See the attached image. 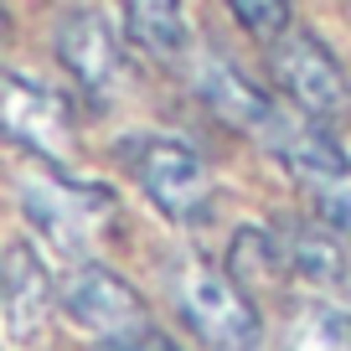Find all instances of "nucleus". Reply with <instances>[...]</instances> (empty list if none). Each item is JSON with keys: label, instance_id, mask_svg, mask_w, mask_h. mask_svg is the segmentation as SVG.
<instances>
[{"label": "nucleus", "instance_id": "1", "mask_svg": "<svg viewBox=\"0 0 351 351\" xmlns=\"http://www.w3.org/2000/svg\"><path fill=\"white\" fill-rule=\"evenodd\" d=\"M171 305L207 351H274L263 336L258 305L202 258H181L171 269Z\"/></svg>", "mask_w": 351, "mask_h": 351}, {"label": "nucleus", "instance_id": "2", "mask_svg": "<svg viewBox=\"0 0 351 351\" xmlns=\"http://www.w3.org/2000/svg\"><path fill=\"white\" fill-rule=\"evenodd\" d=\"M119 160L165 222L197 228V222L212 217V197H217L212 171L186 140H176V134H130L119 145Z\"/></svg>", "mask_w": 351, "mask_h": 351}, {"label": "nucleus", "instance_id": "3", "mask_svg": "<svg viewBox=\"0 0 351 351\" xmlns=\"http://www.w3.org/2000/svg\"><path fill=\"white\" fill-rule=\"evenodd\" d=\"M114 207H119V202H114L109 186L77 181V176H67V171L36 176V181L21 186V212L36 228V238L52 253L77 258V263H88L93 243H99L104 228L114 222Z\"/></svg>", "mask_w": 351, "mask_h": 351}, {"label": "nucleus", "instance_id": "4", "mask_svg": "<svg viewBox=\"0 0 351 351\" xmlns=\"http://www.w3.org/2000/svg\"><path fill=\"white\" fill-rule=\"evenodd\" d=\"M57 305H62V315L73 320L77 330H88V336L99 341L104 351L124 346V341L150 330V305H145V295L124 274L104 269V263H73V274L57 285Z\"/></svg>", "mask_w": 351, "mask_h": 351}, {"label": "nucleus", "instance_id": "5", "mask_svg": "<svg viewBox=\"0 0 351 351\" xmlns=\"http://www.w3.org/2000/svg\"><path fill=\"white\" fill-rule=\"evenodd\" d=\"M269 67H274V83L289 99V109H300L305 119L330 124L351 109V77L341 67V57L305 26H295L289 36H279L269 47Z\"/></svg>", "mask_w": 351, "mask_h": 351}, {"label": "nucleus", "instance_id": "6", "mask_svg": "<svg viewBox=\"0 0 351 351\" xmlns=\"http://www.w3.org/2000/svg\"><path fill=\"white\" fill-rule=\"evenodd\" d=\"M52 52H57V62L67 67V77H73L93 104L119 99L130 62H124V42H119V32H114V21L99 5H73L52 32Z\"/></svg>", "mask_w": 351, "mask_h": 351}, {"label": "nucleus", "instance_id": "7", "mask_svg": "<svg viewBox=\"0 0 351 351\" xmlns=\"http://www.w3.org/2000/svg\"><path fill=\"white\" fill-rule=\"evenodd\" d=\"M0 134L47 160L52 171H67L73 160V109L62 93L32 77H0Z\"/></svg>", "mask_w": 351, "mask_h": 351}, {"label": "nucleus", "instance_id": "8", "mask_svg": "<svg viewBox=\"0 0 351 351\" xmlns=\"http://www.w3.org/2000/svg\"><path fill=\"white\" fill-rule=\"evenodd\" d=\"M186 67H191V93H197L222 124H232V130L248 134V140H258V134L279 119V109H285V99H274L269 88H258L238 62H228L217 47H197V52L186 57Z\"/></svg>", "mask_w": 351, "mask_h": 351}, {"label": "nucleus", "instance_id": "9", "mask_svg": "<svg viewBox=\"0 0 351 351\" xmlns=\"http://www.w3.org/2000/svg\"><path fill=\"white\" fill-rule=\"evenodd\" d=\"M258 145L295 176L305 191H320V186H336L351 176V155L341 150V140L326 130L320 119H305L300 109H279V119L258 134Z\"/></svg>", "mask_w": 351, "mask_h": 351}, {"label": "nucleus", "instance_id": "10", "mask_svg": "<svg viewBox=\"0 0 351 351\" xmlns=\"http://www.w3.org/2000/svg\"><path fill=\"white\" fill-rule=\"evenodd\" d=\"M52 310H57V285L47 274V263L26 243H11L5 263H0V320H5V336L21 341V346L42 341Z\"/></svg>", "mask_w": 351, "mask_h": 351}, {"label": "nucleus", "instance_id": "11", "mask_svg": "<svg viewBox=\"0 0 351 351\" xmlns=\"http://www.w3.org/2000/svg\"><path fill=\"white\" fill-rule=\"evenodd\" d=\"M279 243H285L289 279L310 285L330 305L351 310V253L336 232L330 228H289V232H279Z\"/></svg>", "mask_w": 351, "mask_h": 351}, {"label": "nucleus", "instance_id": "12", "mask_svg": "<svg viewBox=\"0 0 351 351\" xmlns=\"http://www.w3.org/2000/svg\"><path fill=\"white\" fill-rule=\"evenodd\" d=\"M124 36L155 62H186L191 26H186V0H124Z\"/></svg>", "mask_w": 351, "mask_h": 351}, {"label": "nucleus", "instance_id": "13", "mask_svg": "<svg viewBox=\"0 0 351 351\" xmlns=\"http://www.w3.org/2000/svg\"><path fill=\"white\" fill-rule=\"evenodd\" d=\"M222 274H228L248 300L263 295V289H274L279 279L289 274L279 232H269V228H238V232H232V243H228V269H222Z\"/></svg>", "mask_w": 351, "mask_h": 351}, {"label": "nucleus", "instance_id": "14", "mask_svg": "<svg viewBox=\"0 0 351 351\" xmlns=\"http://www.w3.org/2000/svg\"><path fill=\"white\" fill-rule=\"evenodd\" d=\"M285 351H351V310L330 305V300L295 305L285 326Z\"/></svg>", "mask_w": 351, "mask_h": 351}, {"label": "nucleus", "instance_id": "15", "mask_svg": "<svg viewBox=\"0 0 351 351\" xmlns=\"http://www.w3.org/2000/svg\"><path fill=\"white\" fill-rule=\"evenodd\" d=\"M228 11H232V21L263 47H274L279 36L295 32V5H289V0H228Z\"/></svg>", "mask_w": 351, "mask_h": 351}, {"label": "nucleus", "instance_id": "16", "mask_svg": "<svg viewBox=\"0 0 351 351\" xmlns=\"http://www.w3.org/2000/svg\"><path fill=\"white\" fill-rule=\"evenodd\" d=\"M310 202H315L320 228H330V232H336V238L351 248V176H346V181H336V186L310 191Z\"/></svg>", "mask_w": 351, "mask_h": 351}, {"label": "nucleus", "instance_id": "17", "mask_svg": "<svg viewBox=\"0 0 351 351\" xmlns=\"http://www.w3.org/2000/svg\"><path fill=\"white\" fill-rule=\"evenodd\" d=\"M109 351H181L171 336H160V330H145V336H134V341H124V346H109Z\"/></svg>", "mask_w": 351, "mask_h": 351}, {"label": "nucleus", "instance_id": "18", "mask_svg": "<svg viewBox=\"0 0 351 351\" xmlns=\"http://www.w3.org/2000/svg\"><path fill=\"white\" fill-rule=\"evenodd\" d=\"M5 36H11V16H5V5H0V47H5Z\"/></svg>", "mask_w": 351, "mask_h": 351}, {"label": "nucleus", "instance_id": "19", "mask_svg": "<svg viewBox=\"0 0 351 351\" xmlns=\"http://www.w3.org/2000/svg\"><path fill=\"white\" fill-rule=\"evenodd\" d=\"M0 263H5V253H0Z\"/></svg>", "mask_w": 351, "mask_h": 351}]
</instances>
